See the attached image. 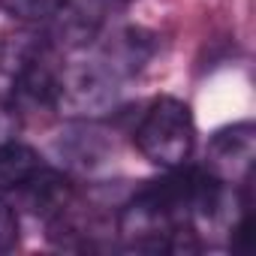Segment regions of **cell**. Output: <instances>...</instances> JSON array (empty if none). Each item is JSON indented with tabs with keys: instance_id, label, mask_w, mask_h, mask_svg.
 I'll return each mask as SVG.
<instances>
[{
	"instance_id": "1",
	"label": "cell",
	"mask_w": 256,
	"mask_h": 256,
	"mask_svg": "<svg viewBox=\"0 0 256 256\" xmlns=\"http://www.w3.org/2000/svg\"><path fill=\"white\" fill-rule=\"evenodd\" d=\"M193 142H196L193 114L187 102L175 96L157 100L136 126V148L163 169L184 166L193 154Z\"/></svg>"
},
{
	"instance_id": "2",
	"label": "cell",
	"mask_w": 256,
	"mask_h": 256,
	"mask_svg": "<svg viewBox=\"0 0 256 256\" xmlns=\"http://www.w3.org/2000/svg\"><path fill=\"white\" fill-rule=\"evenodd\" d=\"M118 100V76L106 64H72L58 76L54 108L66 118H100Z\"/></svg>"
},
{
	"instance_id": "3",
	"label": "cell",
	"mask_w": 256,
	"mask_h": 256,
	"mask_svg": "<svg viewBox=\"0 0 256 256\" xmlns=\"http://www.w3.org/2000/svg\"><path fill=\"white\" fill-rule=\"evenodd\" d=\"M256 160V130L253 124H232L214 133L208 145V172L223 184H244L250 181Z\"/></svg>"
},
{
	"instance_id": "4",
	"label": "cell",
	"mask_w": 256,
	"mask_h": 256,
	"mask_svg": "<svg viewBox=\"0 0 256 256\" xmlns=\"http://www.w3.org/2000/svg\"><path fill=\"white\" fill-rule=\"evenodd\" d=\"M16 193L22 196L24 208L34 217H42V220L64 217L66 208H70V202H72V184L60 172H52V169H40Z\"/></svg>"
},
{
	"instance_id": "5",
	"label": "cell",
	"mask_w": 256,
	"mask_h": 256,
	"mask_svg": "<svg viewBox=\"0 0 256 256\" xmlns=\"http://www.w3.org/2000/svg\"><path fill=\"white\" fill-rule=\"evenodd\" d=\"M58 70L52 66L48 52L28 60L22 70L12 72V106L16 108H46L54 106L58 94Z\"/></svg>"
},
{
	"instance_id": "6",
	"label": "cell",
	"mask_w": 256,
	"mask_h": 256,
	"mask_svg": "<svg viewBox=\"0 0 256 256\" xmlns=\"http://www.w3.org/2000/svg\"><path fill=\"white\" fill-rule=\"evenodd\" d=\"M151 52H154L151 36L130 28V30L118 34L114 42L108 46V52H106V66H108L114 76H130V72L142 70V64L151 58Z\"/></svg>"
},
{
	"instance_id": "7",
	"label": "cell",
	"mask_w": 256,
	"mask_h": 256,
	"mask_svg": "<svg viewBox=\"0 0 256 256\" xmlns=\"http://www.w3.org/2000/svg\"><path fill=\"white\" fill-rule=\"evenodd\" d=\"M42 169L40 154L22 142H6L0 145V193H12L18 190L30 175H36Z\"/></svg>"
},
{
	"instance_id": "8",
	"label": "cell",
	"mask_w": 256,
	"mask_h": 256,
	"mask_svg": "<svg viewBox=\"0 0 256 256\" xmlns=\"http://www.w3.org/2000/svg\"><path fill=\"white\" fill-rule=\"evenodd\" d=\"M58 151H60V157H64L70 166L90 169V166H96V163L106 157L108 145H106L102 133H96L94 126H78V130L66 133V136L58 142Z\"/></svg>"
},
{
	"instance_id": "9",
	"label": "cell",
	"mask_w": 256,
	"mask_h": 256,
	"mask_svg": "<svg viewBox=\"0 0 256 256\" xmlns=\"http://www.w3.org/2000/svg\"><path fill=\"white\" fill-rule=\"evenodd\" d=\"M4 10L18 18V22H46V18H54L60 12V6L66 0H0Z\"/></svg>"
},
{
	"instance_id": "10",
	"label": "cell",
	"mask_w": 256,
	"mask_h": 256,
	"mask_svg": "<svg viewBox=\"0 0 256 256\" xmlns=\"http://www.w3.org/2000/svg\"><path fill=\"white\" fill-rule=\"evenodd\" d=\"M16 241H18V220H16V211L10 208V202L0 199V253H6Z\"/></svg>"
},
{
	"instance_id": "11",
	"label": "cell",
	"mask_w": 256,
	"mask_h": 256,
	"mask_svg": "<svg viewBox=\"0 0 256 256\" xmlns=\"http://www.w3.org/2000/svg\"><path fill=\"white\" fill-rule=\"evenodd\" d=\"M18 133V108L6 100H0V145L12 142Z\"/></svg>"
}]
</instances>
